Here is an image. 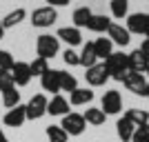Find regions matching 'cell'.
I'll return each mask as SVG.
<instances>
[{"label": "cell", "instance_id": "obj_1", "mask_svg": "<svg viewBox=\"0 0 149 142\" xmlns=\"http://www.w3.org/2000/svg\"><path fill=\"white\" fill-rule=\"evenodd\" d=\"M105 67H107V71H109V78L123 82L125 78H127V73H129V60H127V53H123V51H113L111 56L105 60Z\"/></svg>", "mask_w": 149, "mask_h": 142}, {"label": "cell", "instance_id": "obj_2", "mask_svg": "<svg viewBox=\"0 0 149 142\" xmlns=\"http://www.w3.org/2000/svg\"><path fill=\"white\" fill-rule=\"evenodd\" d=\"M60 51V40L56 36H51V33H42V36H38L36 40V53L38 58H45V60H49L54 58Z\"/></svg>", "mask_w": 149, "mask_h": 142}, {"label": "cell", "instance_id": "obj_3", "mask_svg": "<svg viewBox=\"0 0 149 142\" xmlns=\"http://www.w3.org/2000/svg\"><path fill=\"white\" fill-rule=\"evenodd\" d=\"M58 20V11H56V7H49V5H45V7H38V9H33L31 11V25L38 27V29H47V27H51L54 22Z\"/></svg>", "mask_w": 149, "mask_h": 142}, {"label": "cell", "instance_id": "obj_4", "mask_svg": "<svg viewBox=\"0 0 149 142\" xmlns=\"http://www.w3.org/2000/svg\"><path fill=\"white\" fill-rule=\"evenodd\" d=\"M47 105H49V98H47L45 93H36V96H31V100L25 105L27 120H40V118L47 113Z\"/></svg>", "mask_w": 149, "mask_h": 142}, {"label": "cell", "instance_id": "obj_5", "mask_svg": "<svg viewBox=\"0 0 149 142\" xmlns=\"http://www.w3.org/2000/svg\"><path fill=\"white\" fill-rule=\"evenodd\" d=\"M60 127L65 129L67 136H80L82 131H85V127H87V122H85L82 113H71V111H69L67 116H62Z\"/></svg>", "mask_w": 149, "mask_h": 142}, {"label": "cell", "instance_id": "obj_6", "mask_svg": "<svg viewBox=\"0 0 149 142\" xmlns=\"http://www.w3.org/2000/svg\"><path fill=\"white\" fill-rule=\"evenodd\" d=\"M85 80L89 87H105V82L109 80V71H107L105 62H96L93 67H89L85 73Z\"/></svg>", "mask_w": 149, "mask_h": 142}, {"label": "cell", "instance_id": "obj_7", "mask_svg": "<svg viewBox=\"0 0 149 142\" xmlns=\"http://www.w3.org/2000/svg\"><path fill=\"white\" fill-rule=\"evenodd\" d=\"M100 109L105 111V116H113V113H120L123 111V98L116 89L111 91H105L102 96V102H100Z\"/></svg>", "mask_w": 149, "mask_h": 142}, {"label": "cell", "instance_id": "obj_8", "mask_svg": "<svg viewBox=\"0 0 149 142\" xmlns=\"http://www.w3.org/2000/svg\"><path fill=\"white\" fill-rule=\"evenodd\" d=\"M40 87H42V91L58 96L60 93V69H49L47 73L40 76Z\"/></svg>", "mask_w": 149, "mask_h": 142}, {"label": "cell", "instance_id": "obj_9", "mask_svg": "<svg viewBox=\"0 0 149 142\" xmlns=\"http://www.w3.org/2000/svg\"><path fill=\"white\" fill-rule=\"evenodd\" d=\"M127 31L149 36V13H131L127 18Z\"/></svg>", "mask_w": 149, "mask_h": 142}, {"label": "cell", "instance_id": "obj_10", "mask_svg": "<svg viewBox=\"0 0 149 142\" xmlns=\"http://www.w3.org/2000/svg\"><path fill=\"white\" fill-rule=\"evenodd\" d=\"M2 122H5V127H13V129L22 127V124L27 122L25 105H18V107H13V109H9V111L5 113V118H2Z\"/></svg>", "mask_w": 149, "mask_h": 142}, {"label": "cell", "instance_id": "obj_11", "mask_svg": "<svg viewBox=\"0 0 149 142\" xmlns=\"http://www.w3.org/2000/svg\"><path fill=\"white\" fill-rule=\"evenodd\" d=\"M123 85L127 87V91L136 93V96H145V91H147V80H145L143 73H134V71H129L127 78L123 80Z\"/></svg>", "mask_w": 149, "mask_h": 142}, {"label": "cell", "instance_id": "obj_12", "mask_svg": "<svg viewBox=\"0 0 149 142\" xmlns=\"http://www.w3.org/2000/svg\"><path fill=\"white\" fill-rule=\"evenodd\" d=\"M11 76H13V85L16 87H27L31 82V69H29V62H16L11 69Z\"/></svg>", "mask_w": 149, "mask_h": 142}, {"label": "cell", "instance_id": "obj_13", "mask_svg": "<svg viewBox=\"0 0 149 142\" xmlns=\"http://www.w3.org/2000/svg\"><path fill=\"white\" fill-rule=\"evenodd\" d=\"M127 60H129V71H134V73H147V67H149V58L145 56L140 49H134L127 56Z\"/></svg>", "mask_w": 149, "mask_h": 142}, {"label": "cell", "instance_id": "obj_14", "mask_svg": "<svg viewBox=\"0 0 149 142\" xmlns=\"http://www.w3.org/2000/svg\"><path fill=\"white\" fill-rule=\"evenodd\" d=\"M107 36H109V40H111L113 44H120V47H127L129 44V40H131V33L127 31V27H123V25H116V22H111V27L107 29Z\"/></svg>", "mask_w": 149, "mask_h": 142}, {"label": "cell", "instance_id": "obj_15", "mask_svg": "<svg viewBox=\"0 0 149 142\" xmlns=\"http://www.w3.org/2000/svg\"><path fill=\"white\" fill-rule=\"evenodd\" d=\"M56 38L62 40V42H67L69 47H76V44L82 42V33H80V29H76V27H60Z\"/></svg>", "mask_w": 149, "mask_h": 142}, {"label": "cell", "instance_id": "obj_16", "mask_svg": "<svg viewBox=\"0 0 149 142\" xmlns=\"http://www.w3.org/2000/svg\"><path fill=\"white\" fill-rule=\"evenodd\" d=\"M47 113L49 116H67L69 113V100L65 96H51L49 105H47Z\"/></svg>", "mask_w": 149, "mask_h": 142}, {"label": "cell", "instance_id": "obj_17", "mask_svg": "<svg viewBox=\"0 0 149 142\" xmlns=\"http://www.w3.org/2000/svg\"><path fill=\"white\" fill-rule=\"evenodd\" d=\"M91 100H93V91H91V89H87V87H85V89H80V87H78L74 93H69V105H71V107L89 105Z\"/></svg>", "mask_w": 149, "mask_h": 142}, {"label": "cell", "instance_id": "obj_18", "mask_svg": "<svg viewBox=\"0 0 149 142\" xmlns=\"http://www.w3.org/2000/svg\"><path fill=\"white\" fill-rule=\"evenodd\" d=\"M116 131H118V138H120L123 142H131V138H134V131H136V124L123 116L118 122H116Z\"/></svg>", "mask_w": 149, "mask_h": 142}, {"label": "cell", "instance_id": "obj_19", "mask_svg": "<svg viewBox=\"0 0 149 142\" xmlns=\"http://www.w3.org/2000/svg\"><path fill=\"white\" fill-rule=\"evenodd\" d=\"M109 27H111V20L107 18L105 13H93L91 20H89V25H87V29L93 31V33H105Z\"/></svg>", "mask_w": 149, "mask_h": 142}, {"label": "cell", "instance_id": "obj_20", "mask_svg": "<svg viewBox=\"0 0 149 142\" xmlns=\"http://www.w3.org/2000/svg\"><path fill=\"white\" fill-rule=\"evenodd\" d=\"M93 51H96V58H102V60H107V58L113 53V42L109 40V38H98V40H93Z\"/></svg>", "mask_w": 149, "mask_h": 142}, {"label": "cell", "instance_id": "obj_21", "mask_svg": "<svg viewBox=\"0 0 149 142\" xmlns=\"http://www.w3.org/2000/svg\"><path fill=\"white\" fill-rule=\"evenodd\" d=\"M27 18V9H22V7H18V9H13V11H9L7 16H2V27L7 29H11V27L20 25L22 20Z\"/></svg>", "mask_w": 149, "mask_h": 142}, {"label": "cell", "instance_id": "obj_22", "mask_svg": "<svg viewBox=\"0 0 149 142\" xmlns=\"http://www.w3.org/2000/svg\"><path fill=\"white\" fill-rule=\"evenodd\" d=\"M78 58H80V64L85 69L93 67L96 62H98V58H96V51H93V42H85V47H82V51L78 53Z\"/></svg>", "mask_w": 149, "mask_h": 142}, {"label": "cell", "instance_id": "obj_23", "mask_svg": "<svg viewBox=\"0 0 149 142\" xmlns=\"http://www.w3.org/2000/svg\"><path fill=\"white\" fill-rule=\"evenodd\" d=\"M82 118H85V122L87 124H93V127H100V124H105L107 116L102 109H96V107H89L87 111L82 113Z\"/></svg>", "mask_w": 149, "mask_h": 142}, {"label": "cell", "instance_id": "obj_24", "mask_svg": "<svg viewBox=\"0 0 149 142\" xmlns=\"http://www.w3.org/2000/svg\"><path fill=\"white\" fill-rule=\"evenodd\" d=\"M91 9L89 7H78L74 11V16H71V20H74V27L76 29H80V27H87L89 25V20H91Z\"/></svg>", "mask_w": 149, "mask_h": 142}, {"label": "cell", "instance_id": "obj_25", "mask_svg": "<svg viewBox=\"0 0 149 142\" xmlns=\"http://www.w3.org/2000/svg\"><path fill=\"white\" fill-rule=\"evenodd\" d=\"M125 118L131 120L136 127H140V124H147L149 122V111H145V109H127Z\"/></svg>", "mask_w": 149, "mask_h": 142}, {"label": "cell", "instance_id": "obj_26", "mask_svg": "<svg viewBox=\"0 0 149 142\" xmlns=\"http://www.w3.org/2000/svg\"><path fill=\"white\" fill-rule=\"evenodd\" d=\"M2 105H5L7 109H13V107L20 105V91L16 89V87H11V89L2 91Z\"/></svg>", "mask_w": 149, "mask_h": 142}, {"label": "cell", "instance_id": "obj_27", "mask_svg": "<svg viewBox=\"0 0 149 142\" xmlns=\"http://www.w3.org/2000/svg\"><path fill=\"white\" fill-rule=\"evenodd\" d=\"M76 89H78V80H76V76L67 73V71H60V91L74 93Z\"/></svg>", "mask_w": 149, "mask_h": 142}, {"label": "cell", "instance_id": "obj_28", "mask_svg": "<svg viewBox=\"0 0 149 142\" xmlns=\"http://www.w3.org/2000/svg\"><path fill=\"white\" fill-rule=\"evenodd\" d=\"M47 140L49 142H67L69 136L65 133V129L60 124H51V127H47Z\"/></svg>", "mask_w": 149, "mask_h": 142}, {"label": "cell", "instance_id": "obj_29", "mask_svg": "<svg viewBox=\"0 0 149 142\" xmlns=\"http://www.w3.org/2000/svg\"><path fill=\"white\" fill-rule=\"evenodd\" d=\"M127 11H129V0H111V16L113 18H127Z\"/></svg>", "mask_w": 149, "mask_h": 142}, {"label": "cell", "instance_id": "obj_30", "mask_svg": "<svg viewBox=\"0 0 149 142\" xmlns=\"http://www.w3.org/2000/svg\"><path fill=\"white\" fill-rule=\"evenodd\" d=\"M29 69H31V78H33V76L40 78L42 73L49 71V60H45V58H36L33 62H29Z\"/></svg>", "mask_w": 149, "mask_h": 142}, {"label": "cell", "instance_id": "obj_31", "mask_svg": "<svg viewBox=\"0 0 149 142\" xmlns=\"http://www.w3.org/2000/svg\"><path fill=\"white\" fill-rule=\"evenodd\" d=\"M131 142H149V122H147V124H140V127H136Z\"/></svg>", "mask_w": 149, "mask_h": 142}, {"label": "cell", "instance_id": "obj_32", "mask_svg": "<svg viewBox=\"0 0 149 142\" xmlns=\"http://www.w3.org/2000/svg\"><path fill=\"white\" fill-rule=\"evenodd\" d=\"M13 64H16V60H13V56L9 53V51L0 49V69H5V71H11Z\"/></svg>", "mask_w": 149, "mask_h": 142}, {"label": "cell", "instance_id": "obj_33", "mask_svg": "<svg viewBox=\"0 0 149 142\" xmlns=\"http://www.w3.org/2000/svg\"><path fill=\"white\" fill-rule=\"evenodd\" d=\"M13 85V76L11 71H5V69H0V91H7V89H11Z\"/></svg>", "mask_w": 149, "mask_h": 142}, {"label": "cell", "instance_id": "obj_34", "mask_svg": "<svg viewBox=\"0 0 149 142\" xmlns=\"http://www.w3.org/2000/svg\"><path fill=\"white\" fill-rule=\"evenodd\" d=\"M62 60H65V64H69V67H78V64H80V58H78V53H76L71 47H67V49H65Z\"/></svg>", "mask_w": 149, "mask_h": 142}, {"label": "cell", "instance_id": "obj_35", "mask_svg": "<svg viewBox=\"0 0 149 142\" xmlns=\"http://www.w3.org/2000/svg\"><path fill=\"white\" fill-rule=\"evenodd\" d=\"M45 2H47L49 7H67L71 0H45Z\"/></svg>", "mask_w": 149, "mask_h": 142}, {"label": "cell", "instance_id": "obj_36", "mask_svg": "<svg viewBox=\"0 0 149 142\" xmlns=\"http://www.w3.org/2000/svg\"><path fill=\"white\" fill-rule=\"evenodd\" d=\"M140 51H143L145 56L149 58V36H147V38H145V40H143V44H140Z\"/></svg>", "mask_w": 149, "mask_h": 142}, {"label": "cell", "instance_id": "obj_37", "mask_svg": "<svg viewBox=\"0 0 149 142\" xmlns=\"http://www.w3.org/2000/svg\"><path fill=\"white\" fill-rule=\"evenodd\" d=\"M5 38V27H2V16H0V40Z\"/></svg>", "mask_w": 149, "mask_h": 142}, {"label": "cell", "instance_id": "obj_38", "mask_svg": "<svg viewBox=\"0 0 149 142\" xmlns=\"http://www.w3.org/2000/svg\"><path fill=\"white\" fill-rule=\"evenodd\" d=\"M0 142H9V140H7V136H5V131H2V129H0Z\"/></svg>", "mask_w": 149, "mask_h": 142}, {"label": "cell", "instance_id": "obj_39", "mask_svg": "<svg viewBox=\"0 0 149 142\" xmlns=\"http://www.w3.org/2000/svg\"><path fill=\"white\" fill-rule=\"evenodd\" d=\"M145 96H147V98H149V82H147V91H145Z\"/></svg>", "mask_w": 149, "mask_h": 142}, {"label": "cell", "instance_id": "obj_40", "mask_svg": "<svg viewBox=\"0 0 149 142\" xmlns=\"http://www.w3.org/2000/svg\"><path fill=\"white\" fill-rule=\"evenodd\" d=\"M147 76H149V67H147Z\"/></svg>", "mask_w": 149, "mask_h": 142}]
</instances>
